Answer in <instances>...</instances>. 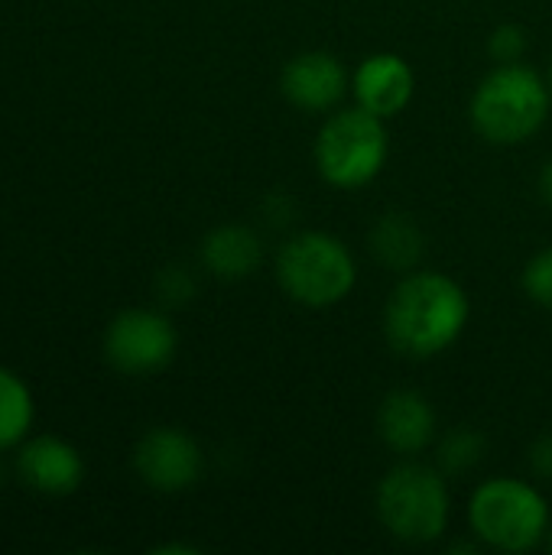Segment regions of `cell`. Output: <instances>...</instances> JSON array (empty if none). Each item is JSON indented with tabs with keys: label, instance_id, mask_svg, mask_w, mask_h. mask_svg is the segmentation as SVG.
I'll use <instances>...</instances> for the list:
<instances>
[{
	"label": "cell",
	"instance_id": "cell-1",
	"mask_svg": "<svg viewBox=\"0 0 552 555\" xmlns=\"http://www.w3.org/2000/svg\"><path fill=\"white\" fill-rule=\"evenodd\" d=\"M468 319L472 299L459 280L439 270H410L390 289L384 306V335L397 354L429 361L465 335Z\"/></svg>",
	"mask_w": 552,
	"mask_h": 555
},
{
	"label": "cell",
	"instance_id": "cell-2",
	"mask_svg": "<svg viewBox=\"0 0 552 555\" xmlns=\"http://www.w3.org/2000/svg\"><path fill=\"white\" fill-rule=\"evenodd\" d=\"M550 81L527 62L495 65L472 91L468 120L491 146H521L550 120Z\"/></svg>",
	"mask_w": 552,
	"mask_h": 555
},
{
	"label": "cell",
	"instance_id": "cell-3",
	"mask_svg": "<svg viewBox=\"0 0 552 555\" xmlns=\"http://www.w3.org/2000/svg\"><path fill=\"white\" fill-rule=\"evenodd\" d=\"M550 527L552 514L543 491L514 475L482 481L468 501V530L482 550L534 553L550 540Z\"/></svg>",
	"mask_w": 552,
	"mask_h": 555
},
{
	"label": "cell",
	"instance_id": "cell-4",
	"mask_svg": "<svg viewBox=\"0 0 552 555\" xmlns=\"http://www.w3.org/2000/svg\"><path fill=\"white\" fill-rule=\"evenodd\" d=\"M374 507L381 527L394 540L407 546H429L446 537L452 517L446 472L439 465L403 459L381 478Z\"/></svg>",
	"mask_w": 552,
	"mask_h": 555
},
{
	"label": "cell",
	"instance_id": "cell-5",
	"mask_svg": "<svg viewBox=\"0 0 552 555\" xmlns=\"http://www.w3.org/2000/svg\"><path fill=\"white\" fill-rule=\"evenodd\" d=\"M286 299L306 309H332L358 286V260L332 231H299L286 237L273 263Z\"/></svg>",
	"mask_w": 552,
	"mask_h": 555
},
{
	"label": "cell",
	"instance_id": "cell-6",
	"mask_svg": "<svg viewBox=\"0 0 552 555\" xmlns=\"http://www.w3.org/2000/svg\"><path fill=\"white\" fill-rule=\"evenodd\" d=\"M390 156V130L387 120L364 107H335L325 114L312 159L319 176L338 192H358L371 185Z\"/></svg>",
	"mask_w": 552,
	"mask_h": 555
},
{
	"label": "cell",
	"instance_id": "cell-7",
	"mask_svg": "<svg viewBox=\"0 0 552 555\" xmlns=\"http://www.w3.org/2000/svg\"><path fill=\"white\" fill-rule=\"evenodd\" d=\"M179 348L176 325L156 309H124L104 332V358L117 374L150 377L172 364Z\"/></svg>",
	"mask_w": 552,
	"mask_h": 555
},
{
	"label": "cell",
	"instance_id": "cell-8",
	"mask_svg": "<svg viewBox=\"0 0 552 555\" xmlns=\"http://www.w3.org/2000/svg\"><path fill=\"white\" fill-rule=\"evenodd\" d=\"M205 468L202 446L176 426H156L150 429L137 449H133V472L140 481L159 494H179L189 491Z\"/></svg>",
	"mask_w": 552,
	"mask_h": 555
},
{
	"label": "cell",
	"instance_id": "cell-9",
	"mask_svg": "<svg viewBox=\"0 0 552 555\" xmlns=\"http://www.w3.org/2000/svg\"><path fill=\"white\" fill-rule=\"evenodd\" d=\"M280 94L303 114H332L351 94V72L335 52L306 49L280 68Z\"/></svg>",
	"mask_w": 552,
	"mask_h": 555
},
{
	"label": "cell",
	"instance_id": "cell-10",
	"mask_svg": "<svg viewBox=\"0 0 552 555\" xmlns=\"http://www.w3.org/2000/svg\"><path fill=\"white\" fill-rule=\"evenodd\" d=\"M416 94V72L400 52H371L351 72V98L358 107L394 120Z\"/></svg>",
	"mask_w": 552,
	"mask_h": 555
},
{
	"label": "cell",
	"instance_id": "cell-11",
	"mask_svg": "<svg viewBox=\"0 0 552 555\" xmlns=\"http://www.w3.org/2000/svg\"><path fill=\"white\" fill-rule=\"evenodd\" d=\"M439 420L433 403L420 390H390L377 406V436L381 442L400 455L416 459L429 446H436Z\"/></svg>",
	"mask_w": 552,
	"mask_h": 555
},
{
	"label": "cell",
	"instance_id": "cell-12",
	"mask_svg": "<svg viewBox=\"0 0 552 555\" xmlns=\"http://www.w3.org/2000/svg\"><path fill=\"white\" fill-rule=\"evenodd\" d=\"M16 472L33 491L49 494V498H65L78 491L85 478V462L72 442L59 436H39L20 446Z\"/></svg>",
	"mask_w": 552,
	"mask_h": 555
},
{
	"label": "cell",
	"instance_id": "cell-13",
	"mask_svg": "<svg viewBox=\"0 0 552 555\" xmlns=\"http://www.w3.org/2000/svg\"><path fill=\"white\" fill-rule=\"evenodd\" d=\"M202 267L218 280H247L264 263V237L251 224H218L202 237Z\"/></svg>",
	"mask_w": 552,
	"mask_h": 555
},
{
	"label": "cell",
	"instance_id": "cell-14",
	"mask_svg": "<svg viewBox=\"0 0 552 555\" xmlns=\"http://www.w3.org/2000/svg\"><path fill=\"white\" fill-rule=\"evenodd\" d=\"M371 250H374L377 263H384L387 270L403 276L410 270H420L426 237L410 215L390 211V215H381L377 224L371 228Z\"/></svg>",
	"mask_w": 552,
	"mask_h": 555
},
{
	"label": "cell",
	"instance_id": "cell-15",
	"mask_svg": "<svg viewBox=\"0 0 552 555\" xmlns=\"http://www.w3.org/2000/svg\"><path fill=\"white\" fill-rule=\"evenodd\" d=\"M36 420V403L23 377L10 367H0V452L26 442Z\"/></svg>",
	"mask_w": 552,
	"mask_h": 555
},
{
	"label": "cell",
	"instance_id": "cell-16",
	"mask_svg": "<svg viewBox=\"0 0 552 555\" xmlns=\"http://www.w3.org/2000/svg\"><path fill=\"white\" fill-rule=\"evenodd\" d=\"M488 452V442L478 429L472 426H459L452 433H446L439 442H436V465L449 475H465L472 468H478V462L485 459Z\"/></svg>",
	"mask_w": 552,
	"mask_h": 555
},
{
	"label": "cell",
	"instance_id": "cell-17",
	"mask_svg": "<svg viewBox=\"0 0 552 555\" xmlns=\"http://www.w3.org/2000/svg\"><path fill=\"white\" fill-rule=\"evenodd\" d=\"M521 286L530 302H537L540 309H552V244L527 260L521 273Z\"/></svg>",
	"mask_w": 552,
	"mask_h": 555
},
{
	"label": "cell",
	"instance_id": "cell-18",
	"mask_svg": "<svg viewBox=\"0 0 552 555\" xmlns=\"http://www.w3.org/2000/svg\"><path fill=\"white\" fill-rule=\"evenodd\" d=\"M488 55H491L495 65L524 62V55H527V29L517 26V23H501L488 36Z\"/></svg>",
	"mask_w": 552,
	"mask_h": 555
},
{
	"label": "cell",
	"instance_id": "cell-19",
	"mask_svg": "<svg viewBox=\"0 0 552 555\" xmlns=\"http://www.w3.org/2000/svg\"><path fill=\"white\" fill-rule=\"evenodd\" d=\"M530 472L540 481H552V433H543L534 446H530Z\"/></svg>",
	"mask_w": 552,
	"mask_h": 555
},
{
	"label": "cell",
	"instance_id": "cell-20",
	"mask_svg": "<svg viewBox=\"0 0 552 555\" xmlns=\"http://www.w3.org/2000/svg\"><path fill=\"white\" fill-rule=\"evenodd\" d=\"M537 189H540V198H543V202L552 208V156L543 163V169H540Z\"/></svg>",
	"mask_w": 552,
	"mask_h": 555
},
{
	"label": "cell",
	"instance_id": "cell-21",
	"mask_svg": "<svg viewBox=\"0 0 552 555\" xmlns=\"http://www.w3.org/2000/svg\"><path fill=\"white\" fill-rule=\"evenodd\" d=\"M547 81H550V91H552V65H550V78H547Z\"/></svg>",
	"mask_w": 552,
	"mask_h": 555
},
{
	"label": "cell",
	"instance_id": "cell-22",
	"mask_svg": "<svg viewBox=\"0 0 552 555\" xmlns=\"http://www.w3.org/2000/svg\"><path fill=\"white\" fill-rule=\"evenodd\" d=\"M547 543H550V550H552V527H550V540H547Z\"/></svg>",
	"mask_w": 552,
	"mask_h": 555
}]
</instances>
